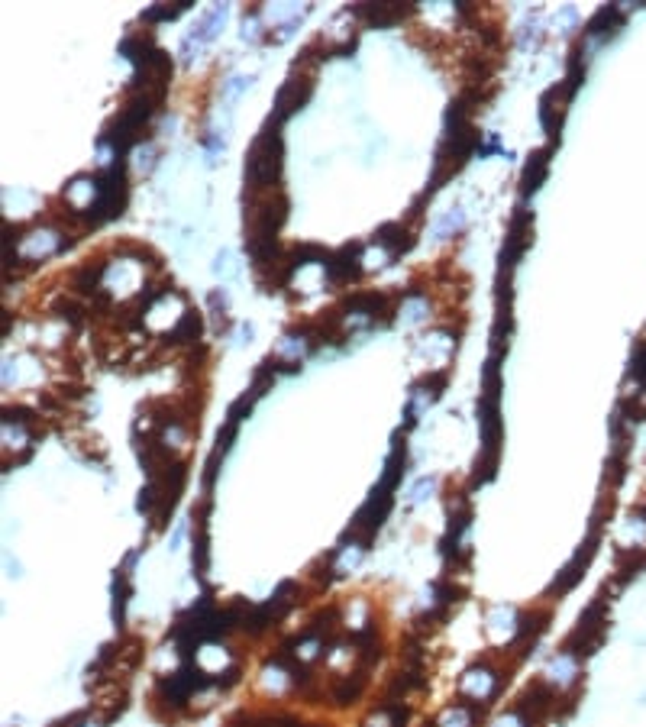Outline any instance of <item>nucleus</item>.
Instances as JSON below:
<instances>
[{"instance_id":"obj_2","label":"nucleus","mask_w":646,"mask_h":727,"mask_svg":"<svg viewBox=\"0 0 646 727\" xmlns=\"http://www.w3.org/2000/svg\"><path fill=\"white\" fill-rule=\"evenodd\" d=\"M197 330H201V320H197L194 314H184V320L178 323V330H175V340H181V336H194Z\"/></svg>"},{"instance_id":"obj_1","label":"nucleus","mask_w":646,"mask_h":727,"mask_svg":"<svg viewBox=\"0 0 646 727\" xmlns=\"http://www.w3.org/2000/svg\"><path fill=\"white\" fill-rule=\"evenodd\" d=\"M543 168H546V155H543V152H534V159H530V165H527V175H524V194H530V191L540 188Z\"/></svg>"}]
</instances>
